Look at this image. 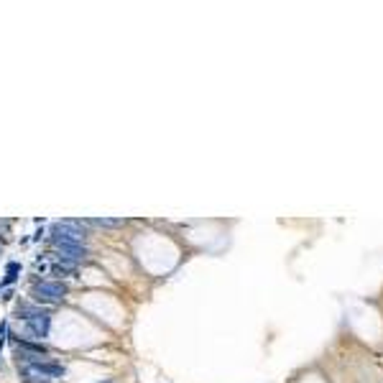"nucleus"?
Here are the masks:
<instances>
[{
    "mask_svg": "<svg viewBox=\"0 0 383 383\" xmlns=\"http://www.w3.org/2000/svg\"><path fill=\"white\" fill-rule=\"evenodd\" d=\"M49 240H51V245H84V240H87L84 223L82 220H62L51 227Z\"/></svg>",
    "mask_w": 383,
    "mask_h": 383,
    "instance_id": "nucleus-1",
    "label": "nucleus"
},
{
    "mask_svg": "<svg viewBox=\"0 0 383 383\" xmlns=\"http://www.w3.org/2000/svg\"><path fill=\"white\" fill-rule=\"evenodd\" d=\"M64 375V365L62 363H54V360H38L34 365H23L21 368V378L26 383H51L56 378H62Z\"/></svg>",
    "mask_w": 383,
    "mask_h": 383,
    "instance_id": "nucleus-2",
    "label": "nucleus"
},
{
    "mask_svg": "<svg viewBox=\"0 0 383 383\" xmlns=\"http://www.w3.org/2000/svg\"><path fill=\"white\" fill-rule=\"evenodd\" d=\"M66 294H69V286L62 281H34L31 286V297L41 304H59L64 301Z\"/></svg>",
    "mask_w": 383,
    "mask_h": 383,
    "instance_id": "nucleus-3",
    "label": "nucleus"
},
{
    "mask_svg": "<svg viewBox=\"0 0 383 383\" xmlns=\"http://www.w3.org/2000/svg\"><path fill=\"white\" fill-rule=\"evenodd\" d=\"M56 258L62 263H69V266H79L90 258V251L84 245H54Z\"/></svg>",
    "mask_w": 383,
    "mask_h": 383,
    "instance_id": "nucleus-4",
    "label": "nucleus"
},
{
    "mask_svg": "<svg viewBox=\"0 0 383 383\" xmlns=\"http://www.w3.org/2000/svg\"><path fill=\"white\" fill-rule=\"evenodd\" d=\"M23 325H26V335L28 337H36L38 343H41V340L49 335V325H51V312H49V314H41V317L28 319V322H23Z\"/></svg>",
    "mask_w": 383,
    "mask_h": 383,
    "instance_id": "nucleus-5",
    "label": "nucleus"
},
{
    "mask_svg": "<svg viewBox=\"0 0 383 383\" xmlns=\"http://www.w3.org/2000/svg\"><path fill=\"white\" fill-rule=\"evenodd\" d=\"M16 347H18V350H23V353H31V356H44V358L51 356V350H49L44 343L26 340V337H16Z\"/></svg>",
    "mask_w": 383,
    "mask_h": 383,
    "instance_id": "nucleus-6",
    "label": "nucleus"
},
{
    "mask_svg": "<svg viewBox=\"0 0 383 383\" xmlns=\"http://www.w3.org/2000/svg\"><path fill=\"white\" fill-rule=\"evenodd\" d=\"M16 314H18L21 322H28V319H34V317L49 314V309H41L38 304H28V301H21L18 309H16Z\"/></svg>",
    "mask_w": 383,
    "mask_h": 383,
    "instance_id": "nucleus-7",
    "label": "nucleus"
},
{
    "mask_svg": "<svg viewBox=\"0 0 383 383\" xmlns=\"http://www.w3.org/2000/svg\"><path fill=\"white\" fill-rule=\"evenodd\" d=\"M84 225H95V227H123L125 220H112V217H95V220H82Z\"/></svg>",
    "mask_w": 383,
    "mask_h": 383,
    "instance_id": "nucleus-8",
    "label": "nucleus"
},
{
    "mask_svg": "<svg viewBox=\"0 0 383 383\" xmlns=\"http://www.w3.org/2000/svg\"><path fill=\"white\" fill-rule=\"evenodd\" d=\"M75 269L77 266H69V263H54V266H51V273H54V276H66V273H75Z\"/></svg>",
    "mask_w": 383,
    "mask_h": 383,
    "instance_id": "nucleus-9",
    "label": "nucleus"
},
{
    "mask_svg": "<svg viewBox=\"0 0 383 383\" xmlns=\"http://www.w3.org/2000/svg\"><path fill=\"white\" fill-rule=\"evenodd\" d=\"M21 271L18 263H8V276H5V281H3V286H8V284H13L16 281V273Z\"/></svg>",
    "mask_w": 383,
    "mask_h": 383,
    "instance_id": "nucleus-10",
    "label": "nucleus"
},
{
    "mask_svg": "<svg viewBox=\"0 0 383 383\" xmlns=\"http://www.w3.org/2000/svg\"><path fill=\"white\" fill-rule=\"evenodd\" d=\"M105 383H112V381H105Z\"/></svg>",
    "mask_w": 383,
    "mask_h": 383,
    "instance_id": "nucleus-11",
    "label": "nucleus"
}]
</instances>
